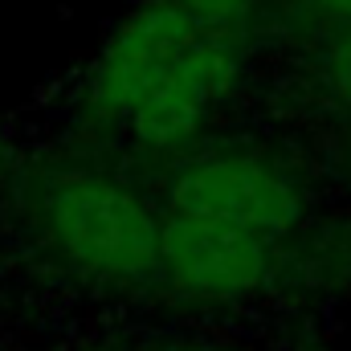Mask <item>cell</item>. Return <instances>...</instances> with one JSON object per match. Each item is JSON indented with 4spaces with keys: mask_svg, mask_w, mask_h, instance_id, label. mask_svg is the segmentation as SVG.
Wrapping results in <instances>:
<instances>
[{
    "mask_svg": "<svg viewBox=\"0 0 351 351\" xmlns=\"http://www.w3.org/2000/svg\"><path fill=\"white\" fill-rule=\"evenodd\" d=\"M16 213L53 262L102 290L160 282L164 208L123 176L90 164H33L16 180Z\"/></svg>",
    "mask_w": 351,
    "mask_h": 351,
    "instance_id": "obj_1",
    "label": "cell"
},
{
    "mask_svg": "<svg viewBox=\"0 0 351 351\" xmlns=\"http://www.w3.org/2000/svg\"><path fill=\"white\" fill-rule=\"evenodd\" d=\"M164 208L245 225L274 241H286L306 217V192L298 176L269 152L213 147L176 168Z\"/></svg>",
    "mask_w": 351,
    "mask_h": 351,
    "instance_id": "obj_2",
    "label": "cell"
},
{
    "mask_svg": "<svg viewBox=\"0 0 351 351\" xmlns=\"http://www.w3.org/2000/svg\"><path fill=\"white\" fill-rule=\"evenodd\" d=\"M278 245L245 225L164 208L156 286L196 306H237L274 286L282 269Z\"/></svg>",
    "mask_w": 351,
    "mask_h": 351,
    "instance_id": "obj_3",
    "label": "cell"
},
{
    "mask_svg": "<svg viewBox=\"0 0 351 351\" xmlns=\"http://www.w3.org/2000/svg\"><path fill=\"white\" fill-rule=\"evenodd\" d=\"M208 25L176 0H139L106 33L82 86V114L102 131H123L131 110L176 62L200 41Z\"/></svg>",
    "mask_w": 351,
    "mask_h": 351,
    "instance_id": "obj_4",
    "label": "cell"
},
{
    "mask_svg": "<svg viewBox=\"0 0 351 351\" xmlns=\"http://www.w3.org/2000/svg\"><path fill=\"white\" fill-rule=\"evenodd\" d=\"M241 82V37L204 29L200 41L143 94V102L123 123L131 147L147 156H172L200 139L229 94Z\"/></svg>",
    "mask_w": 351,
    "mask_h": 351,
    "instance_id": "obj_5",
    "label": "cell"
},
{
    "mask_svg": "<svg viewBox=\"0 0 351 351\" xmlns=\"http://www.w3.org/2000/svg\"><path fill=\"white\" fill-rule=\"evenodd\" d=\"M184 12H192L200 25H208V29H221V33H237L241 37V29L262 12L265 0H176Z\"/></svg>",
    "mask_w": 351,
    "mask_h": 351,
    "instance_id": "obj_6",
    "label": "cell"
},
{
    "mask_svg": "<svg viewBox=\"0 0 351 351\" xmlns=\"http://www.w3.org/2000/svg\"><path fill=\"white\" fill-rule=\"evenodd\" d=\"M323 86L331 90V98L351 110V29H339L331 37V45L323 49Z\"/></svg>",
    "mask_w": 351,
    "mask_h": 351,
    "instance_id": "obj_7",
    "label": "cell"
},
{
    "mask_svg": "<svg viewBox=\"0 0 351 351\" xmlns=\"http://www.w3.org/2000/svg\"><path fill=\"white\" fill-rule=\"evenodd\" d=\"M294 12L311 25L351 29V0H294Z\"/></svg>",
    "mask_w": 351,
    "mask_h": 351,
    "instance_id": "obj_8",
    "label": "cell"
},
{
    "mask_svg": "<svg viewBox=\"0 0 351 351\" xmlns=\"http://www.w3.org/2000/svg\"><path fill=\"white\" fill-rule=\"evenodd\" d=\"M143 351H241L233 343H213V339H164V343H152Z\"/></svg>",
    "mask_w": 351,
    "mask_h": 351,
    "instance_id": "obj_9",
    "label": "cell"
}]
</instances>
